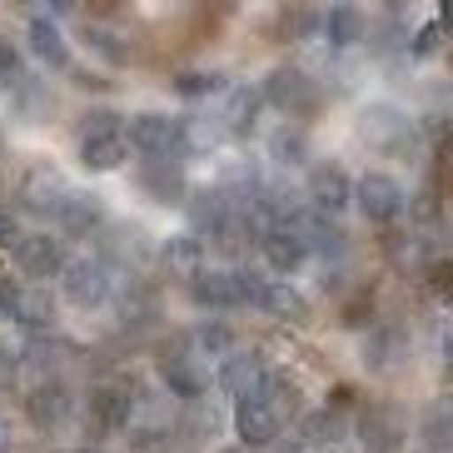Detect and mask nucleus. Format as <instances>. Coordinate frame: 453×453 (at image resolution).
Here are the masks:
<instances>
[{
	"instance_id": "1",
	"label": "nucleus",
	"mask_w": 453,
	"mask_h": 453,
	"mask_svg": "<svg viewBox=\"0 0 453 453\" xmlns=\"http://www.w3.org/2000/svg\"><path fill=\"white\" fill-rule=\"evenodd\" d=\"M259 289H265V280H259L254 269H200V274L189 280V299L200 309H210V314L259 304Z\"/></svg>"
},
{
	"instance_id": "2",
	"label": "nucleus",
	"mask_w": 453,
	"mask_h": 453,
	"mask_svg": "<svg viewBox=\"0 0 453 453\" xmlns=\"http://www.w3.org/2000/svg\"><path fill=\"white\" fill-rule=\"evenodd\" d=\"M125 145L145 160H174L185 150V120L170 110H134L125 115Z\"/></svg>"
},
{
	"instance_id": "3",
	"label": "nucleus",
	"mask_w": 453,
	"mask_h": 453,
	"mask_svg": "<svg viewBox=\"0 0 453 453\" xmlns=\"http://www.w3.org/2000/svg\"><path fill=\"white\" fill-rule=\"evenodd\" d=\"M120 280H115V265L110 259H95V254H81V259H65L60 269V294H65L75 309L95 314V309H105L115 299Z\"/></svg>"
},
{
	"instance_id": "4",
	"label": "nucleus",
	"mask_w": 453,
	"mask_h": 453,
	"mask_svg": "<svg viewBox=\"0 0 453 453\" xmlns=\"http://www.w3.org/2000/svg\"><path fill=\"white\" fill-rule=\"evenodd\" d=\"M134 394L140 388L130 379H100V384H90V394H85V434L105 439V434L134 428Z\"/></svg>"
},
{
	"instance_id": "5",
	"label": "nucleus",
	"mask_w": 453,
	"mask_h": 453,
	"mask_svg": "<svg viewBox=\"0 0 453 453\" xmlns=\"http://www.w3.org/2000/svg\"><path fill=\"white\" fill-rule=\"evenodd\" d=\"M259 95H265V105L284 110L294 125L324 105V85L314 81L309 70H299V65H274V70L265 75V90H259Z\"/></svg>"
},
{
	"instance_id": "6",
	"label": "nucleus",
	"mask_w": 453,
	"mask_h": 453,
	"mask_svg": "<svg viewBox=\"0 0 453 453\" xmlns=\"http://www.w3.org/2000/svg\"><path fill=\"white\" fill-rule=\"evenodd\" d=\"M155 369H160V384L170 388V399L200 403L204 388H210V369L195 359V349H189L185 334H180V339H170V344L155 354Z\"/></svg>"
},
{
	"instance_id": "7",
	"label": "nucleus",
	"mask_w": 453,
	"mask_h": 453,
	"mask_svg": "<svg viewBox=\"0 0 453 453\" xmlns=\"http://www.w3.org/2000/svg\"><path fill=\"white\" fill-rule=\"evenodd\" d=\"M304 204L324 219H339V214L354 204V180L339 160H314L309 165V180H304Z\"/></svg>"
},
{
	"instance_id": "8",
	"label": "nucleus",
	"mask_w": 453,
	"mask_h": 453,
	"mask_svg": "<svg viewBox=\"0 0 453 453\" xmlns=\"http://www.w3.org/2000/svg\"><path fill=\"white\" fill-rule=\"evenodd\" d=\"M354 204H359V214L369 225H394V219H403V210H409V195H403V185L394 174L364 170L359 180H354Z\"/></svg>"
},
{
	"instance_id": "9",
	"label": "nucleus",
	"mask_w": 453,
	"mask_h": 453,
	"mask_svg": "<svg viewBox=\"0 0 453 453\" xmlns=\"http://www.w3.org/2000/svg\"><path fill=\"white\" fill-rule=\"evenodd\" d=\"M185 214H189V234H195L200 244H225L229 240V225H234V200H229L219 185L189 189Z\"/></svg>"
},
{
	"instance_id": "10",
	"label": "nucleus",
	"mask_w": 453,
	"mask_h": 453,
	"mask_svg": "<svg viewBox=\"0 0 453 453\" xmlns=\"http://www.w3.org/2000/svg\"><path fill=\"white\" fill-rule=\"evenodd\" d=\"M65 174L55 170L50 160H35L26 174H20V189H15V200H20V210L35 214V219H55V210H60V200H65Z\"/></svg>"
},
{
	"instance_id": "11",
	"label": "nucleus",
	"mask_w": 453,
	"mask_h": 453,
	"mask_svg": "<svg viewBox=\"0 0 453 453\" xmlns=\"http://www.w3.org/2000/svg\"><path fill=\"white\" fill-rule=\"evenodd\" d=\"M75 413V394H70L65 379H41V384L26 388V418L41 434H60Z\"/></svg>"
},
{
	"instance_id": "12",
	"label": "nucleus",
	"mask_w": 453,
	"mask_h": 453,
	"mask_svg": "<svg viewBox=\"0 0 453 453\" xmlns=\"http://www.w3.org/2000/svg\"><path fill=\"white\" fill-rule=\"evenodd\" d=\"M269 359L259 354V349H234L225 364H219V388H225L234 403H244V399H259L265 394V384H269Z\"/></svg>"
},
{
	"instance_id": "13",
	"label": "nucleus",
	"mask_w": 453,
	"mask_h": 453,
	"mask_svg": "<svg viewBox=\"0 0 453 453\" xmlns=\"http://www.w3.org/2000/svg\"><path fill=\"white\" fill-rule=\"evenodd\" d=\"M11 265L20 269V280H60L65 250H60L55 234H20L11 244Z\"/></svg>"
},
{
	"instance_id": "14",
	"label": "nucleus",
	"mask_w": 453,
	"mask_h": 453,
	"mask_svg": "<svg viewBox=\"0 0 453 453\" xmlns=\"http://www.w3.org/2000/svg\"><path fill=\"white\" fill-rule=\"evenodd\" d=\"M409 439V424L394 403H364L359 409V443L364 453H399Z\"/></svg>"
},
{
	"instance_id": "15",
	"label": "nucleus",
	"mask_w": 453,
	"mask_h": 453,
	"mask_svg": "<svg viewBox=\"0 0 453 453\" xmlns=\"http://www.w3.org/2000/svg\"><path fill=\"white\" fill-rule=\"evenodd\" d=\"M55 225H60V234H70V240H85V234H100V225H105V204H100V195L95 189H65V200H60V210H55Z\"/></svg>"
},
{
	"instance_id": "16",
	"label": "nucleus",
	"mask_w": 453,
	"mask_h": 453,
	"mask_svg": "<svg viewBox=\"0 0 453 453\" xmlns=\"http://www.w3.org/2000/svg\"><path fill=\"white\" fill-rule=\"evenodd\" d=\"M75 354H81V349L70 344V339H60V334H30L26 344H20V369L35 373V384H41V379H60V369H65Z\"/></svg>"
},
{
	"instance_id": "17",
	"label": "nucleus",
	"mask_w": 453,
	"mask_h": 453,
	"mask_svg": "<svg viewBox=\"0 0 453 453\" xmlns=\"http://www.w3.org/2000/svg\"><path fill=\"white\" fill-rule=\"evenodd\" d=\"M134 185L145 189L155 204H185L189 200V180L180 170V160H140Z\"/></svg>"
},
{
	"instance_id": "18",
	"label": "nucleus",
	"mask_w": 453,
	"mask_h": 453,
	"mask_svg": "<svg viewBox=\"0 0 453 453\" xmlns=\"http://www.w3.org/2000/svg\"><path fill=\"white\" fill-rule=\"evenodd\" d=\"M26 45H30V55H35L45 70H70V35L60 30V20H50L45 11L30 15Z\"/></svg>"
},
{
	"instance_id": "19",
	"label": "nucleus",
	"mask_w": 453,
	"mask_h": 453,
	"mask_svg": "<svg viewBox=\"0 0 453 453\" xmlns=\"http://www.w3.org/2000/svg\"><path fill=\"white\" fill-rule=\"evenodd\" d=\"M259 110H265V95L254 90V85H229L225 105H219V130L244 140V134H254V125H259Z\"/></svg>"
},
{
	"instance_id": "20",
	"label": "nucleus",
	"mask_w": 453,
	"mask_h": 453,
	"mask_svg": "<svg viewBox=\"0 0 453 453\" xmlns=\"http://www.w3.org/2000/svg\"><path fill=\"white\" fill-rule=\"evenodd\" d=\"M280 418L269 413L265 399H244L234 403V439L244 443V449H269V443L280 439Z\"/></svg>"
},
{
	"instance_id": "21",
	"label": "nucleus",
	"mask_w": 453,
	"mask_h": 453,
	"mask_svg": "<svg viewBox=\"0 0 453 453\" xmlns=\"http://www.w3.org/2000/svg\"><path fill=\"white\" fill-rule=\"evenodd\" d=\"M364 140L379 150H399L413 140V120L399 105H369L364 110Z\"/></svg>"
},
{
	"instance_id": "22",
	"label": "nucleus",
	"mask_w": 453,
	"mask_h": 453,
	"mask_svg": "<svg viewBox=\"0 0 453 453\" xmlns=\"http://www.w3.org/2000/svg\"><path fill=\"white\" fill-rule=\"evenodd\" d=\"M319 35L334 45V50H349V45L369 41V15L359 5H334V11H319Z\"/></svg>"
},
{
	"instance_id": "23",
	"label": "nucleus",
	"mask_w": 453,
	"mask_h": 453,
	"mask_svg": "<svg viewBox=\"0 0 453 453\" xmlns=\"http://www.w3.org/2000/svg\"><path fill=\"white\" fill-rule=\"evenodd\" d=\"M254 309H265L269 319H280V324H309V299L299 289H294L289 280H265V289H259V304Z\"/></svg>"
},
{
	"instance_id": "24",
	"label": "nucleus",
	"mask_w": 453,
	"mask_h": 453,
	"mask_svg": "<svg viewBox=\"0 0 453 453\" xmlns=\"http://www.w3.org/2000/svg\"><path fill=\"white\" fill-rule=\"evenodd\" d=\"M160 269L170 274V280H195L204 269V244L195 240V234H165L160 240Z\"/></svg>"
},
{
	"instance_id": "25",
	"label": "nucleus",
	"mask_w": 453,
	"mask_h": 453,
	"mask_svg": "<svg viewBox=\"0 0 453 453\" xmlns=\"http://www.w3.org/2000/svg\"><path fill=\"white\" fill-rule=\"evenodd\" d=\"M265 150H269V160L280 165V170H299V165L314 160V150H309V130H304V125H294V120L274 125L269 140H265Z\"/></svg>"
},
{
	"instance_id": "26",
	"label": "nucleus",
	"mask_w": 453,
	"mask_h": 453,
	"mask_svg": "<svg viewBox=\"0 0 453 453\" xmlns=\"http://www.w3.org/2000/svg\"><path fill=\"white\" fill-rule=\"evenodd\" d=\"M403 359H409V339H403L399 329H388V324L369 329V339H364V364H369L373 373H394Z\"/></svg>"
},
{
	"instance_id": "27",
	"label": "nucleus",
	"mask_w": 453,
	"mask_h": 453,
	"mask_svg": "<svg viewBox=\"0 0 453 453\" xmlns=\"http://www.w3.org/2000/svg\"><path fill=\"white\" fill-rule=\"evenodd\" d=\"M185 339H189V349H195V359H200V364H210V359L225 364L229 354L240 349V339H234V329H229L225 319H204V324H195V329H189Z\"/></svg>"
},
{
	"instance_id": "28",
	"label": "nucleus",
	"mask_w": 453,
	"mask_h": 453,
	"mask_svg": "<svg viewBox=\"0 0 453 453\" xmlns=\"http://www.w3.org/2000/svg\"><path fill=\"white\" fill-rule=\"evenodd\" d=\"M11 324H20L26 334H55V299L45 289H20L11 309Z\"/></svg>"
},
{
	"instance_id": "29",
	"label": "nucleus",
	"mask_w": 453,
	"mask_h": 453,
	"mask_svg": "<svg viewBox=\"0 0 453 453\" xmlns=\"http://www.w3.org/2000/svg\"><path fill=\"white\" fill-rule=\"evenodd\" d=\"M81 41L90 45L95 60H105V65H115V70H125V65L134 60L130 41H125L115 26H95V20H90V26H81Z\"/></svg>"
},
{
	"instance_id": "30",
	"label": "nucleus",
	"mask_w": 453,
	"mask_h": 453,
	"mask_svg": "<svg viewBox=\"0 0 453 453\" xmlns=\"http://www.w3.org/2000/svg\"><path fill=\"white\" fill-rule=\"evenodd\" d=\"M259 254H265V265L274 269V274H299V265H304L309 254H304V244L294 240L289 229H269L265 240H259Z\"/></svg>"
},
{
	"instance_id": "31",
	"label": "nucleus",
	"mask_w": 453,
	"mask_h": 453,
	"mask_svg": "<svg viewBox=\"0 0 453 453\" xmlns=\"http://www.w3.org/2000/svg\"><path fill=\"white\" fill-rule=\"evenodd\" d=\"M259 399L269 403V413L280 418V424H289V418H304V388H299V379H289V373H269V384Z\"/></svg>"
},
{
	"instance_id": "32",
	"label": "nucleus",
	"mask_w": 453,
	"mask_h": 453,
	"mask_svg": "<svg viewBox=\"0 0 453 453\" xmlns=\"http://www.w3.org/2000/svg\"><path fill=\"white\" fill-rule=\"evenodd\" d=\"M344 434H349L344 413H334V409H314V413L299 418V439H304L309 449H339Z\"/></svg>"
},
{
	"instance_id": "33",
	"label": "nucleus",
	"mask_w": 453,
	"mask_h": 453,
	"mask_svg": "<svg viewBox=\"0 0 453 453\" xmlns=\"http://www.w3.org/2000/svg\"><path fill=\"white\" fill-rule=\"evenodd\" d=\"M125 160H130L125 134H110V140H90V145H81V165L90 174H115V170H125Z\"/></svg>"
},
{
	"instance_id": "34",
	"label": "nucleus",
	"mask_w": 453,
	"mask_h": 453,
	"mask_svg": "<svg viewBox=\"0 0 453 453\" xmlns=\"http://www.w3.org/2000/svg\"><path fill=\"white\" fill-rule=\"evenodd\" d=\"M110 134H125V110H115V105L81 110V120H75V140H81V145H90V140H110Z\"/></svg>"
},
{
	"instance_id": "35",
	"label": "nucleus",
	"mask_w": 453,
	"mask_h": 453,
	"mask_svg": "<svg viewBox=\"0 0 453 453\" xmlns=\"http://www.w3.org/2000/svg\"><path fill=\"white\" fill-rule=\"evenodd\" d=\"M170 90L180 95V100H210V95H219V90H229L225 85V70H174V81H170Z\"/></svg>"
},
{
	"instance_id": "36",
	"label": "nucleus",
	"mask_w": 453,
	"mask_h": 453,
	"mask_svg": "<svg viewBox=\"0 0 453 453\" xmlns=\"http://www.w3.org/2000/svg\"><path fill=\"white\" fill-rule=\"evenodd\" d=\"M424 443L434 453H453V399H434L424 413Z\"/></svg>"
},
{
	"instance_id": "37",
	"label": "nucleus",
	"mask_w": 453,
	"mask_h": 453,
	"mask_svg": "<svg viewBox=\"0 0 453 453\" xmlns=\"http://www.w3.org/2000/svg\"><path fill=\"white\" fill-rule=\"evenodd\" d=\"M11 100H15L20 115H45V110H50V90H45V81H35V75H26V81L15 85Z\"/></svg>"
},
{
	"instance_id": "38",
	"label": "nucleus",
	"mask_w": 453,
	"mask_h": 453,
	"mask_svg": "<svg viewBox=\"0 0 453 453\" xmlns=\"http://www.w3.org/2000/svg\"><path fill=\"white\" fill-rule=\"evenodd\" d=\"M170 428L165 424H140L130 428V453H170Z\"/></svg>"
},
{
	"instance_id": "39",
	"label": "nucleus",
	"mask_w": 453,
	"mask_h": 453,
	"mask_svg": "<svg viewBox=\"0 0 453 453\" xmlns=\"http://www.w3.org/2000/svg\"><path fill=\"white\" fill-rule=\"evenodd\" d=\"M319 30V11H284L280 15V35L284 41H309Z\"/></svg>"
},
{
	"instance_id": "40",
	"label": "nucleus",
	"mask_w": 453,
	"mask_h": 453,
	"mask_svg": "<svg viewBox=\"0 0 453 453\" xmlns=\"http://www.w3.org/2000/svg\"><path fill=\"white\" fill-rule=\"evenodd\" d=\"M26 81V65H20V45L0 35V90H15Z\"/></svg>"
},
{
	"instance_id": "41",
	"label": "nucleus",
	"mask_w": 453,
	"mask_h": 453,
	"mask_svg": "<svg viewBox=\"0 0 453 453\" xmlns=\"http://www.w3.org/2000/svg\"><path fill=\"white\" fill-rule=\"evenodd\" d=\"M403 214H413V225H439V195H434V189H424V195H413L409 200V210Z\"/></svg>"
},
{
	"instance_id": "42",
	"label": "nucleus",
	"mask_w": 453,
	"mask_h": 453,
	"mask_svg": "<svg viewBox=\"0 0 453 453\" xmlns=\"http://www.w3.org/2000/svg\"><path fill=\"white\" fill-rule=\"evenodd\" d=\"M428 284H434V294L443 304H453V259H434L428 265Z\"/></svg>"
},
{
	"instance_id": "43",
	"label": "nucleus",
	"mask_w": 453,
	"mask_h": 453,
	"mask_svg": "<svg viewBox=\"0 0 453 453\" xmlns=\"http://www.w3.org/2000/svg\"><path fill=\"white\" fill-rule=\"evenodd\" d=\"M70 81L81 85V90H115V81L110 75H100V70H90V65H70Z\"/></svg>"
},
{
	"instance_id": "44",
	"label": "nucleus",
	"mask_w": 453,
	"mask_h": 453,
	"mask_svg": "<svg viewBox=\"0 0 453 453\" xmlns=\"http://www.w3.org/2000/svg\"><path fill=\"white\" fill-rule=\"evenodd\" d=\"M354 403H359V388H354V384H334V388H329V403H324V409H334V413H349Z\"/></svg>"
},
{
	"instance_id": "45",
	"label": "nucleus",
	"mask_w": 453,
	"mask_h": 453,
	"mask_svg": "<svg viewBox=\"0 0 453 453\" xmlns=\"http://www.w3.org/2000/svg\"><path fill=\"white\" fill-rule=\"evenodd\" d=\"M15 373H20V349L0 339V384H11Z\"/></svg>"
},
{
	"instance_id": "46",
	"label": "nucleus",
	"mask_w": 453,
	"mask_h": 453,
	"mask_svg": "<svg viewBox=\"0 0 453 453\" xmlns=\"http://www.w3.org/2000/svg\"><path fill=\"white\" fill-rule=\"evenodd\" d=\"M20 240V229H15V214L11 210H0V244H15Z\"/></svg>"
},
{
	"instance_id": "47",
	"label": "nucleus",
	"mask_w": 453,
	"mask_h": 453,
	"mask_svg": "<svg viewBox=\"0 0 453 453\" xmlns=\"http://www.w3.org/2000/svg\"><path fill=\"white\" fill-rule=\"evenodd\" d=\"M0 453H15V424H11V413H0Z\"/></svg>"
},
{
	"instance_id": "48",
	"label": "nucleus",
	"mask_w": 453,
	"mask_h": 453,
	"mask_svg": "<svg viewBox=\"0 0 453 453\" xmlns=\"http://www.w3.org/2000/svg\"><path fill=\"white\" fill-rule=\"evenodd\" d=\"M15 284H5V289H0V324H11V309H15Z\"/></svg>"
},
{
	"instance_id": "49",
	"label": "nucleus",
	"mask_w": 453,
	"mask_h": 453,
	"mask_svg": "<svg viewBox=\"0 0 453 453\" xmlns=\"http://www.w3.org/2000/svg\"><path fill=\"white\" fill-rule=\"evenodd\" d=\"M443 379L453 384V339H443Z\"/></svg>"
},
{
	"instance_id": "50",
	"label": "nucleus",
	"mask_w": 453,
	"mask_h": 453,
	"mask_svg": "<svg viewBox=\"0 0 453 453\" xmlns=\"http://www.w3.org/2000/svg\"><path fill=\"white\" fill-rule=\"evenodd\" d=\"M0 289H5V254H0Z\"/></svg>"
},
{
	"instance_id": "51",
	"label": "nucleus",
	"mask_w": 453,
	"mask_h": 453,
	"mask_svg": "<svg viewBox=\"0 0 453 453\" xmlns=\"http://www.w3.org/2000/svg\"><path fill=\"white\" fill-rule=\"evenodd\" d=\"M70 453H105V449H95V443H90V449H70Z\"/></svg>"
},
{
	"instance_id": "52",
	"label": "nucleus",
	"mask_w": 453,
	"mask_h": 453,
	"mask_svg": "<svg viewBox=\"0 0 453 453\" xmlns=\"http://www.w3.org/2000/svg\"><path fill=\"white\" fill-rule=\"evenodd\" d=\"M0 145H5V134H0Z\"/></svg>"
}]
</instances>
